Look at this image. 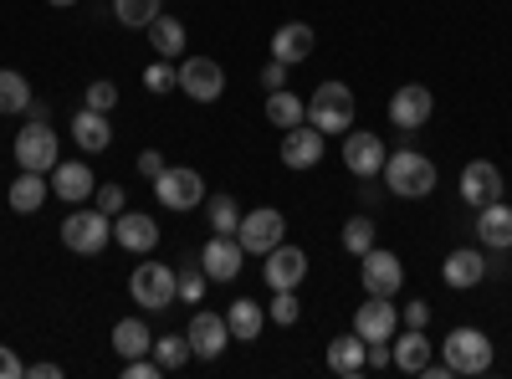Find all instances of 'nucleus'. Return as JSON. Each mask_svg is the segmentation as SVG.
Here are the masks:
<instances>
[{"instance_id": "f03ea898", "label": "nucleus", "mask_w": 512, "mask_h": 379, "mask_svg": "<svg viewBox=\"0 0 512 379\" xmlns=\"http://www.w3.org/2000/svg\"><path fill=\"white\" fill-rule=\"evenodd\" d=\"M354 113H359V103H354V88L349 82H323V88L308 98V123L318 134H349L354 129Z\"/></svg>"}, {"instance_id": "f3484780", "label": "nucleus", "mask_w": 512, "mask_h": 379, "mask_svg": "<svg viewBox=\"0 0 512 379\" xmlns=\"http://www.w3.org/2000/svg\"><path fill=\"white\" fill-rule=\"evenodd\" d=\"M323 149H328V134H318L313 123H297V129L282 134V164L287 170H313V164H323Z\"/></svg>"}, {"instance_id": "09e8293b", "label": "nucleus", "mask_w": 512, "mask_h": 379, "mask_svg": "<svg viewBox=\"0 0 512 379\" xmlns=\"http://www.w3.org/2000/svg\"><path fill=\"white\" fill-rule=\"evenodd\" d=\"M390 364V344H369V369H384Z\"/></svg>"}, {"instance_id": "f8f14e48", "label": "nucleus", "mask_w": 512, "mask_h": 379, "mask_svg": "<svg viewBox=\"0 0 512 379\" xmlns=\"http://www.w3.org/2000/svg\"><path fill=\"white\" fill-rule=\"evenodd\" d=\"M384 159H390V149H384L379 134H359V129L344 134V170H349V175L374 180V175L384 170Z\"/></svg>"}, {"instance_id": "473e14b6", "label": "nucleus", "mask_w": 512, "mask_h": 379, "mask_svg": "<svg viewBox=\"0 0 512 379\" xmlns=\"http://www.w3.org/2000/svg\"><path fill=\"white\" fill-rule=\"evenodd\" d=\"M205 221H210V236H236V226H241V205H236V195L205 200Z\"/></svg>"}, {"instance_id": "2eb2a0df", "label": "nucleus", "mask_w": 512, "mask_h": 379, "mask_svg": "<svg viewBox=\"0 0 512 379\" xmlns=\"http://www.w3.org/2000/svg\"><path fill=\"white\" fill-rule=\"evenodd\" d=\"M502 185H507V180H502V170H497L492 159H472V164L461 170V200L472 205V210L502 200Z\"/></svg>"}, {"instance_id": "20e7f679", "label": "nucleus", "mask_w": 512, "mask_h": 379, "mask_svg": "<svg viewBox=\"0 0 512 379\" xmlns=\"http://www.w3.org/2000/svg\"><path fill=\"white\" fill-rule=\"evenodd\" d=\"M113 241V216H103V210H72V216L62 221V246L77 251V257H98V251Z\"/></svg>"}, {"instance_id": "4c0bfd02", "label": "nucleus", "mask_w": 512, "mask_h": 379, "mask_svg": "<svg viewBox=\"0 0 512 379\" xmlns=\"http://www.w3.org/2000/svg\"><path fill=\"white\" fill-rule=\"evenodd\" d=\"M369 246H374V221H369V216H354V221L344 226V251H354V257H364Z\"/></svg>"}, {"instance_id": "f257e3e1", "label": "nucleus", "mask_w": 512, "mask_h": 379, "mask_svg": "<svg viewBox=\"0 0 512 379\" xmlns=\"http://www.w3.org/2000/svg\"><path fill=\"white\" fill-rule=\"evenodd\" d=\"M379 175H384V185H390V195H400V200H425L436 190V164L420 149H395L390 159H384Z\"/></svg>"}, {"instance_id": "393cba45", "label": "nucleus", "mask_w": 512, "mask_h": 379, "mask_svg": "<svg viewBox=\"0 0 512 379\" xmlns=\"http://www.w3.org/2000/svg\"><path fill=\"white\" fill-rule=\"evenodd\" d=\"M487 272H492V262L482 257V251H472V246H456L451 257L441 262V277H446V287H477Z\"/></svg>"}, {"instance_id": "b1692460", "label": "nucleus", "mask_w": 512, "mask_h": 379, "mask_svg": "<svg viewBox=\"0 0 512 379\" xmlns=\"http://www.w3.org/2000/svg\"><path fill=\"white\" fill-rule=\"evenodd\" d=\"M395 349H390V364L400 369V374H420L425 364H431V339H425V328H405V333H395L390 339Z\"/></svg>"}, {"instance_id": "c85d7f7f", "label": "nucleus", "mask_w": 512, "mask_h": 379, "mask_svg": "<svg viewBox=\"0 0 512 379\" xmlns=\"http://www.w3.org/2000/svg\"><path fill=\"white\" fill-rule=\"evenodd\" d=\"M267 123L272 129H297V123H308V98H297L292 88H277V93H267Z\"/></svg>"}, {"instance_id": "ddd939ff", "label": "nucleus", "mask_w": 512, "mask_h": 379, "mask_svg": "<svg viewBox=\"0 0 512 379\" xmlns=\"http://www.w3.org/2000/svg\"><path fill=\"white\" fill-rule=\"evenodd\" d=\"M262 277H267V287L272 292H282V287H303V277H308V251L303 246H272L267 251V262H262Z\"/></svg>"}, {"instance_id": "a19ab883", "label": "nucleus", "mask_w": 512, "mask_h": 379, "mask_svg": "<svg viewBox=\"0 0 512 379\" xmlns=\"http://www.w3.org/2000/svg\"><path fill=\"white\" fill-rule=\"evenodd\" d=\"M113 103H118V88H113L108 77L88 82V108H98V113H113Z\"/></svg>"}, {"instance_id": "0eeeda50", "label": "nucleus", "mask_w": 512, "mask_h": 379, "mask_svg": "<svg viewBox=\"0 0 512 379\" xmlns=\"http://www.w3.org/2000/svg\"><path fill=\"white\" fill-rule=\"evenodd\" d=\"M16 164L36 175H52L57 170V134H52V118H31L26 129L16 134Z\"/></svg>"}, {"instance_id": "de8ad7c7", "label": "nucleus", "mask_w": 512, "mask_h": 379, "mask_svg": "<svg viewBox=\"0 0 512 379\" xmlns=\"http://www.w3.org/2000/svg\"><path fill=\"white\" fill-rule=\"evenodd\" d=\"M26 374H31V379H62V364H52V359H41V364H31Z\"/></svg>"}, {"instance_id": "c03bdc74", "label": "nucleus", "mask_w": 512, "mask_h": 379, "mask_svg": "<svg viewBox=\"0 0 512 379\" xmlns=\"http://www.w3.org/2000/svg\"><path fill=\"white\" fill-rule=\"evenodd\" d=\"M400 323H405V328H425V323H431V303H420V298H415V303H405Z\"/></svg>"}, {"instance_id": "bb28decb", "label": "nucleus", "mask_w": 512, "mask_h": 379, "mask_svg": "<svg viewBox=\"0 0 512 379\" xmlns=\"http://www.w3.org/2000/svg\"><path fill=\"white\" fill-rule=\"evenodd\" d=\"M185 41H190V31H185V21H175V16H154L149 21V47H154V57H164V62H175V57H185Z\"/></svg>"}, {"instance_id": "f704fd0d", "label": "nucleus", "mask_w": 512, "mask_h": 379, "mask_svg": "<svg viewBox=\"0 0 512 379\" xmlns=\"http://www.w3.org/2000/svg\"><path fill=\"white\" fill-rule=\"evenodd\" d=\"M205 287H210V277H205L200 257H190V262L175 272V298H180V303H205Z\"/></svg>"}, {"instance_id": "9d476101", "label": "nucleus", "mask_w": 512, "mask_h": 379, "mask_svg": "<svg viewBox=\"0 0 512 379\" xmlns=\"http://www.w3.org/2000/svg\"><path fill=\"white\" fill-rule=\"evenodd\" d=\"M154 195L169 210H195V205H205V180L190 164H164V175L154 180Z\"/></svg>"}, {"instance_id": "4be33fe9", "label": "nucleus", "mask_w": 512, "mask_h": 379, "mask_svg": "<svg viewBox=\"0 0 512 379\" xmlns=\"http://www.w3.org/2000/svg\"><path fill=\"white\" fill-rule=\"evenodd\" d=\"M313 47H318V36H313V26H303V21H287V26H277V31H272V57H277V62H287V67L308 62V57H313Z\"/></svg>"}, {"instance_id": "1a4fd4ad", "label": "nucleus", "mask_w": 512, "mask_h": 379, "mask_svg": "<svg viewBox=\"0 0 512 379\" xmlns=\"http://www.w3.org/2000/svg\"><path fill=\"white\" fill-rule=\"evenodd\" d=\"M359 282L369 298H395V292L405 287V267L395 251H384V246H369L364 257H359Z\"/></svg>"}, {"instance_id": "79ce46f5", "label": "nucleus", "mask_w": 512, "mask_h": 379, "mask_svg": "<svg viewBox=\"0 0 512 379\" xmlns=\"http://www.w3.org/2000/svg\"><path fill=\"white\" fill-rule=\"evenodd\" d=\"M164 369H159V359H149V354H139V359H123V379H159Z\"/></svg>"}, {"instance_id": "58836bf2", "label": "nucleus", "mask_w": 512, "mask_h": 379, "mask_svg": "<svg viewBox=\"0 0 512 379\" xmlns=\"http://www.w3.org/2000/svg\"><path fill=\"white\" fill-rule=\"evenodd\" d=\"M93 205L103 210V216H123L128 195H123V185H98V190H93Z\"/></svg>"}, {"instance_id": "49530a36", "label": "nucleus", "mask_w": 512, "mask_h": 379, "mask_svg": "<svg viewBox=\"0 0 512 379\" xmlns=\"http://www.w3.org/2000/svg\"><path fill=\"white\" fill-rule=\"evenodd\" d=\"M16 374H26V364L16 359L11 344H0V379H16Z\"/></svg>"}, {"instance_id": "6e6552de", "label": "nucleus", "mask_w": 512, "mask_h": 379, "mask_svg": "<svg viewBox=\"0 0 512 379\" xmlns=\"http://www.w3.org/2000/svg\"><path fill=\"white\" fill-rule=\"evenodd\" d=\"M128 298H134L139 308L159 313L175 303V267H164V262H139L134 277H128Z\"/></svg>"}, {"instance_id": "a18cd8bd", "label": "nucleus", "mask_w": 512, "mask_h": 379, "mask_svg": "<svg viewBox=\"0 0 512 379\" xmlns=\"http://www.w3.org/2000/svg\"><path fill=\"white\" fill-rule=\"evenodd\" d=\"M139 175H144V180H159V175H164V154H159V149H144V154H139Z\"/></svg>"}, {"instance_id": "39448f33", "label": "nucleus", "mask_w": 512, "mask_h": 379, "mask_svg": "<svg viewBox=\"0 0 512 379\" xmlns=\"http://www.w3.org/2000/svg\"><path fill=\"white\" fill-rule=\"evenodd\" d=\"M175 88L190 98V103H216L226 93V67L216 57H185L175 67Z\"/></svg>"}, {"instance_id": "a211bd4d", "label": "nucleus", "mask_w": 512, "mask_h": 379, "mask_svg": "<svg viewBox=\"0 0 512 379\" xmlns=\"http://www.w3.org/2000/svg\"><path fill=\"white\" fill-rule=\"evenodd\" d=\"M241 262H246V251L236 236H210L205 251H200V267L210 282H236L241 277Z\"/></svg>"}, {"instance_id": "37998d69", "label": "nucleus", "mask_w": 512, "mask_h": 379, "mask_svg": "<svg viewBox=\"0 0 512 379\" xmlns=\"http://www.w3.org/2000/svg\"><path fill=\"white\" fill-rule=\"evenodd\" d=\"M262 88H267V93H277V88H287V62H277V57H272V62L262 67Z\"/></svg>"}, {"instance_id": "c756f323", "label": "nucleus", "mask_w": 512, "mask_h": 379, "mask_svg": "<svg viewBox=\"0 0 512 379\" xmlns=\"http://www.w3.org/2000/svg\"><path fill=\"white\" fill-rule=\"evenodd\" d=\"M47 190H52V185L41 180L36 170H21V175L11 180V195H6V200H11V210H16V216H36V210L47 205Z\"/></svg>"}, {"instance_id": "c9c22d12", "label": "nucleus", "mask_w": 512, "mask_h": 379, "mask_svg": "<svg viewBox=\"0 0 512 379\" xmlns=\"http://www.w3.org/2000/svg\"><path fill=\"white\" fill-rule=\"evenodd\" d=\"M113 16L128 31H149V21L159 16V0H113Z\"/></svg>"}, {"instance_id": "423d86ee", "label": "nucleus", "mask_w": 512, "mask_h": 379, "mask_svg": "<svg viewBox=\"0 0 512 379\" xmlns=\"http://www.w3.org/2000/svg\"><path fill=\"white\" fill-rule=\"evenodd\" d=\"M446 364L456 369V374H487L492 369V339H487V333L482 328H451L446 333Z\"/></svg>"}, {"instance_id": "5701e85b", "label": "nucleus", "mask_w": 512, "mask_h": 379, "mask_svg": "<svg viewBox=\"0 0 512 379\" xmlns=\"http://www.w3.org/2000/svg\"><path fill=\"white\" fill-rule=\"evenodd\" d=\"M477 241L487 251H512V205L507 200H492L477 210Z\"/></svg>"}, {"instance_id": "9b49d317", "label": "nucleus", "mask_w": 512, "mask_h": 379, "mask_svg": "<svg viewBox=\"0 0 512 379\" xmlns=\"http://www.w3.org/2000/svg\"><path fill=\"white\" fill-rule=\"evenodd\" d=\"M431 113H436V98H431V88H425V82H405V88H395V98H390V123H395L400 134L425 129V123H431Z\"/></svg>"}, {"instance_id": "aec40b11", "label": "nucleus", "mask_w": 512, "mask_h": 379, "mask_svg": "<svg viewBox=\"0 0 512 379\" xmlns=\"http://www.w3.org/2000/svg\"><path fill=\"white\" fill-rule=\"evenodd\" d=\"M93 190H98V180H93V170L82 159H57V170H52V195L57 200H67V205H82V200H93Z\"/></svg>"}, {"instance_id": "6ab92c4d", "label": "nucleus", "mask_w": 512, "mask_h": 379, "mask_svg": "<svg viewBox=\"0 0 512 379\" xmlns=\"http://www.w3.org/2000/svg\"><path fill=\"white\" fill-rule=\"evenodd\" d=\"M113 241L123 251H139V257H149V251L159 246V221L144 216V210H123V216H113Z\"/></svg>"}, {"instance_id": "7ed1b4c3", "label": "nucleus", "mask_w": 512, "mask_h": 379, "mask_svg": "<svg viewBox=\"0 0 512 379\" xmlns=\"http://www.w3.org/2000/svg\"><path fill=\"white\" fill-rule=\"evenodd\" d=\"M287 236V221L277 205H256V210H241V226H236V241L246 257H267L272 246H282Z\"/></svg>"}, {"instance_id": "7c9ffc66", "label": "nucleus", "mask_w": 512, "mask_h": 379, "mask_svg": "<svg viewBox=\"0 0 512 379\" xmlns=\"http://www.w3.org/2000/svg\"><path fill=\"white\" fill-rule=\"evenodd\" d=\"M113 349H118L123 359L154 354V333H149V323H144V318H118V323H113Z\"/></svg>"}, {"instance_id": "4468645a", "label": "nucleus", "mask_w": 512, "mask_h": 379, "mask_svg": "<svg viewBox=\"0 0 512 379\" xmlns=\"http://www.w3.org/2000/svg\"><path fill=\"white\" fill-rule=\"evenodd\" d=\"M395 328H400V308L390 303V298H369V303H359V313H354V333L364 344H390L395 339Z\"/></svg>"}, {"instance_id": "8fccbe9b", "label": "nucleus", "mask_w": 512, "mask_h": 379, "mask_svg": "<svg viewBox=\"0 0 512 379\" xmlns=\"http://www.w3.org/2000/svg\"><path fill=\"white\" fill-rule=\"evenodd\" d=\"M47 6H77V0H47Z\"/></svg>"}, {"instance_id": "dca6fc26", "label": "nucleus", "mask_w": 512, "mask_h": 379, "mask_svg": "<svg viewBox=\"0 0 512 379\" xmlns=\"http://www.w3.org/2000/svg\"><path fill=\"white\" fill-rule=\"evenodd\" d=\"M185 339H190V349H195V359H221L226 354V344H231V328H226V313H195L190 318V328H185Z\"/></svg>"}, {"instance_id": "a878e982", "label": "nucleus", "mask_w": 512, "mask_h": 379, "mask_svg": "<svg viewBox=\"0 0 512 379\" xmlns=\"http://www.w3.org/2000/svg\"><path fill=\"white\" fill-rule=\"evenodd\" d=\"M226 328H231L236 344H256V339H262V328H267V308L256 298H236L226 308Z\"/></svg>"}, {"instance_id": "2f4dec72", "label": "nucleus", "mask_w": 512, "mask_h": 379, "mask_svg": "<svg viewBox=\"0 0 512 379\" xmlns=\"http://www.w3.org/2000/svg\"><path fill=\"white\" fill-rule=\"evenodd\" d=\"M36 98H31V82L21 77V72H11V67H0V113H26Z\"/></svg>"}, {"instance_id": "ea45409f", "label": "nucleus", "mask_w": 512, "mask_h": 379, "mask_svg": "<svg viewBox=\"0 0 512 379\" xmlns=\"http://www.w3.org/2000/svg\"><path fill=\"white\" fill-rule=\"evenodd\" d=\"M144 88L149 93H169V88H175V62H154V67H144Z\"/></svg>"}, {"instance_id": "cd10ccee", "label": "nucleus", "mask_w": 512, "mask_h": 379, "mask_svg": "<svg viewBox=\"0 0 512 379\" xmlns=\"http://www.w3.org/2000/svg\"><path fill=\"white\" fill-rule=\"evenodd\" d=\"M72 139L88 149V154H103L108 144H113V123H108V113H98V108H82L77 118H72Z\"/></svg>"}, {"instance_id": "e433bc0d", "label": "nucleus", "mask_w": 512, "mask_h": 379, "mask_svg": "<svg viewBox=\"0 0 512 379\" xmlns=\"http://www.w3.org/2000/svg\"><path fill=\"white\" fill-rule=\"evenodd\" d=\"M267 318H272V323H282V328H292L297 318H303V303H297V287H282V292H272Z\"/></svg>"}, {"instance_id": "72a5a7b5", "label": "nucleus", "mask_w": 512, "mask_h": 379, "mask_svg": "<svg viewBox=\"0 0 512 379\" xmlns=\"http://www.w3.org/2000/svg\"><path fill=\"white\" fill-rule=\"evenodd\" d=\"M154 359H159L164 374H175V369H185L195 359V349H190L185 333H164V339H154Z\"/></svg>"}, {"instance_id": "412c9836", "label": "nucleus", "mask_w": 512, "mask_h": 379, "mask_svg": "<svg viewBox=\"0 0 512 379\" xmlns=\"http://www.w3.org/2000/svg\"><path fill=\"white\" fill-rule=\"evenodd\" d=\"M328 369H333L338 379H359V374H369V344L359 339L354 328H349V333H338V339L328 344Z\"/></svg>"}]
</instances>
